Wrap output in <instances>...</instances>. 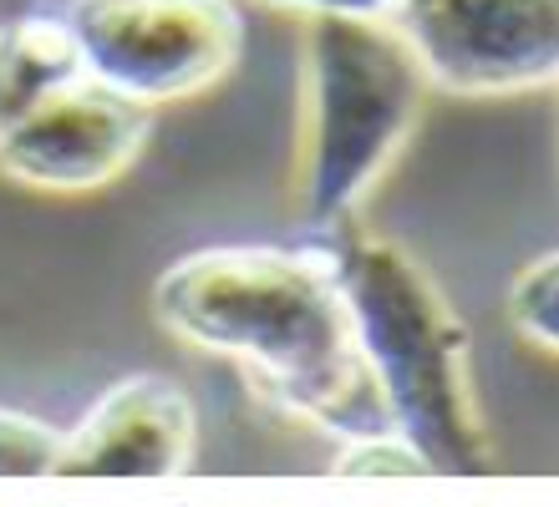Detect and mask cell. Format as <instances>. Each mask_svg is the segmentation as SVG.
Listing matches in <instances>:
<instances>
[{"label": "cell", "instance_id": "1", "mask_svg": "<svg viewBox=\"0 0 559 507\" xmlns=\"http://www.w3.org/2000/svg\"><path fill=\"white\" fill-rule=\"evenodd\" d=\"M153 315L183 346L239 361L280 406L341 442L392 432L336 264L321 254L270 244L183 254L153 285Z\"/></svg>", "mask_w": 559, "mask_h": 507}, {"label": "cell", "instance_id": "2", "mask_svg": "<svg viewBox=\"0 0 559 507\" xmlns=\"http://www.w3.org/2000/svg\"><path fill=\"white\" fill-rule=\"evenodd\" d=\"M331 264L392 432L413 442L432 478L493 472L499 451L473 386L468 330L438 279L382 233H346Z\"/></svg>", "mask_w": 559, "mask_h": 507}, {"label": "cell", "instance_id": "3", "mask_svg": "<svg viewBox=\"0 0 559 507\" xmlns=\"http://www.w3.org/2000/svg\"><path fill=\"white\" fill-rule=\"evenodd\" d=\"M427 72L392 15L316 11L306 26L300 218L341 229L413 137Z\"/></svg>", "mask_w": 559, "mask_h": 507}, {"label": "cell", "instance_id": "4", "mask_svg": "<svg viewBox=\"0 0 559 507\" xmlns=\"http://www.w3.org/2000/svg\"><path fill=\"white\" fill-rule=\"evenodd\" d=\"M61 21L87 76L143 107L209 92L235 72L245 46L229 0H67Z\"/></svg>", "mask_w": 559, "mask_h": 507}, {"label": "cell", "instance_id": "5", "mask_svg": "<svg viewBox=\"0 0 559 507\" xmlns=\"http://www.w3.org/2000/svg\"><path fill=\"white\" fill-rule=\"evenodd\" d=\"M427 82L463 97L539 92L559 72V0H392Z\"/></svg>", "mask_w": 559, "mask_h": 507}, {"label": "cell", "instance_id": "6", "mask_svg": "<svg viewBox=\"0 0 559 507\" xmlns=\"http://www.w3.org/2000/svg\"><path fill=\"white\" fill-rule=\"evenodd\" d=\"M153 117L97 76H76L0 128V173L36 193H92L122 178L147 147Z\"/></svg>", "mask_w": 559, "mask_h": 507}, {"label": "cell", "instance_id": "7", "mask_svg": "<svg viewBox=\"0 0 559 507\" xmlns=\"http://www.w3.org/2000/svg\"><path fill=\"white\" fill-rule=\"evenodd\" d=\"M199 417L168 376H128L61 436L57 478H174L189 472Z\"/></svg>", "mask_w": 559, "mask_h": 507}, {"label": "cell", "instance_id": "8", "mask_svg": "<svg viewBox=\"0 0 559 507\" xmlns=\"http://www.w3.org/2000/svg\"><path fill=\"white\" fill-rule=\"evenodd\" d=\"M87 72L61 15H15L0 26V128Z\"/></svg>", "mask_w": 559, "mask_h": 507}, {"label": "cell", "instance_id": "9", "mask_svg": "<svg viewBox=\"0 0 559 507\" xmlns=\"http://www.w3.org/2000/svg\"><path fill=\"white\" fill-rule=\"evenodd\" d=\"M509 319L514 330L539 350L559 346V259L539 254L514 275L509 285Z\"/></svg>", "mask_w": 559, "mask_h": 507}, {"label": "cell", "instance_id": "10", "mask_svg": "<svg viewBox=\"0 0 559 507\" xmlns=\"http://www.w3.org/2000/svg\"><path fill=\"white\" fill-rule=\"evenodd\" d=\"M57 457H61L57 426L0 406V478H51Z\"/></svg>", "mask_w": 559, "mask_h": 507}, {"label": "cell", "instance_id": "11", "mask_svg": "<svg viewBox=\"0 0 559 507\" xmlns=\"http://www.w3.org/2000/svg\"><path fill=\"white\" fill-rule=\"evenodd\" d=\"M331 472L336 478H432L427 462L417 457V447L397 432H371L341 442Z\"/></svg>", "mask_w": 559, "mask_h": 507}, {"label": "cell", "instance_id": "12", "mask_svg": "<svg viewBox=\"0 0 559 507\" xmlns=\"http://www.w3.org/2000/svg\"><path fill=\"white\" fill-rule=\"evenodd\" d=\"M280 5H300V11H336V15H386L392 0H280Z\"/></svg>", "mask_w": 559, "mask_h": 507}]
</instances>
